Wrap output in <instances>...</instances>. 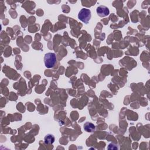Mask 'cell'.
Masks as SVG:
<instances>
[{
	"label": "cell",
	"mask_w": 150,
	"mask_h": 150,
	"mask_svg": "<svg viewBox=\"0 0 150 150\" xmlns=\"http://www.w3.org/2000/svg\"><path fill=\"white\" fill-rule=\"evenodd\" d=\"M91 11L87 8H82L79 11L78 14V18L86 24L88 23L91 19Z\"/></svg>",
	"instance_id": "cell-2"
},
{
	"label": "cell",
	"mask_w": 150,
	"mask_h": 150,
	"mask_svg": "<svg viewBox=\"0 0 150 150\" xmlns=\"http://www.w3.org/2000/svg\"><path fill=\"white\" fill-rule=\"evenodd\" d=\"M96 12L100 17H105L109 15L110 11L108 7L104 5H100L97 8Z\"/></svg>",
	"instance_id": "cell-3"
},
{
	"label": "cell",
	"mask_w": 150,
	"mask_h": 150,
	"mask_svg": "<svg viewBox=\"0 0 150 150\" xmlns=\"http://www.w3.org/2000/svg\"><path fill=\"white\" fill-rule=\"evenodd\" d=\"M54 141V137L53 135L49 134L45 137L44 142L46 144H53Z\"/></svg>",
	"instance_id": "cell-5"
},
{
	"label": "cell",
	"mask_w": 150,
	"mask_h": 150,
	"mask_svg": "<svg viewBox=\"0 0 150 150\" xmlns=\"http://www.w3.org/2000/svg\"><path fill=\"white\" fill-rule=\"evenodd\" d=\"M56 63V56L54 53H47L44 56L45 66L47 68L53 67Z\"/></svg>",
	"instance_id": "cell-1"
},
{
	"label": "cell",
	"mask_w": 150,
	"mask_h": 150,
	"mask_svg": "<svg viewBox=\"0 0 150 150\" xmlns=\"http://www.w3.org/2000/svg\"><path fill=\"white\" fill-rule=\"evenodd\" d=\"M95 125L90 122H86L83 125L84 129L87 132H93L95 130Z\"/></svg>",
	"instance_id": "cell-4"
}]
</instances>
